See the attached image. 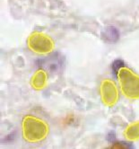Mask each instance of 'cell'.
Instances as JSON below:
<instances>
[{"mask_svg": "<svg viewBox=\"0 0 139 149\" xmlns=\"http://www.w3.org/2000/svg\"><path fill=\"white\" fill-rule=\"evenodd\" d=\"M49 133L48 124L37 117L27 115L23 120V135L24 139L36 143L45 139Z\"/></svg>", "mask_w": 139, "mask_h": 149, "instance_id": "1", "label": "cell"}, {"mask_svg": "<svg viewBox=\"0 0 139 149\" xmlns=\"http://www.w3.org/2000/svg\"><path fill=\"white\" fill-rule=\"evenodd\" d=\"M120 88L123 94L128 99H139V76L129 68L123 67L117 73Z\"/></svg>", "mask_w": 139, "mask_h": 149, "instance_id": "2", "label": "cell"}, {"mask_svg": "<svg viewBox=\"0 0 139 149\" xmlns=\"http://www.w3.org/2000/svg\"><path fill=\"white\" fill-rule=\"evenodd\" d=\"M28 47L38 54H48L54 49V42L50 37L42 33L31 34L27 40Z\"/></svg>", "mask_w": 139, "mask_h": 149, "instance_id": "3", "label": "cell"}, {"mask_svg": "<svg viewBox=\"0 0 139 149\" xmlns=\"http://www.w3.org/2000/svg\"><path fill=\"white\" fill-rule=\"evenodd\" d=\"M101 96L106 106H113L119 101V90L113 81L104 79L101 84Z\"/></svg>", "mask_w": 139, "mask_h": 149, "instance_id": "4", "label": "cell"}, {"mask_svg": "<svg viewBox=\"0 0 139 149\" xmlns=\"http://www.w3.org/2000/svg\"><path fill=\"white\" fill-rule=\"evenodd\" d=\"M38 66L43 70H48L49 72H56L63 66V58H59L58 53L50 55L46 58L40 59L37 62Z\"/></svg>", "mask_w": 139, "mask_h": 149, "instance_id": "5", "label": "cell"}, {"mask_svg": "<svg viewBox=\"0 0 139 149\" xmlns=\"http://www.w3.org/2000/svg\"><path fill=\"white\" fill-rule=\"evenodd\" d=\"M47 83H48L47 73L43 69L38 70L33 74V77H31V86L36 90H41L44 87H46Z\"/></svg>", "mask_w": 139, "mask_h": 149, "instance_id": "6", "label": "cell"}, {"mask_svg": "<svg viewBox=\"0 0 139 149\" xmlns=\"http://www.w3.org/2000/svg\"><path fill=\"white\" fill-rule=\"evenodd\" d=\"M120 37V33L115 27L109 26L105 28L101 33V38L108 42H116Z\"/></svg>", "mask_w": 139, "mask_h": 149, "instance_id": "7", "label": "cell"}, {"mask_svg": "<svg viewBox=\"0 0 139 149\" xmlns=\"http://www.w3.org/2000/svg\"><path fill=\"white\" fill-rule=\"evenodd\" d=\"M124 135L129 140L139 139V121L134 122L128 126L124 132Z\"/></svg>", "mask_w": 139, "mask_h": 149, "instance_id": "8", "label": "cell"}, {"mask_svg": "<svg viewBox=\"0 0 139 149\" xmlns=\"http://www.w3.org/2000/svg\"><path fill=\"white\" fill-rule=\"evenodd\" d=\"M124 67V61L121 60V59H116L113 63H112V66H111V68H112V73L115 77H117V73L119 71Z\"/></svg>", "mask_w": 139, "mask_h": 149, "instance_id": "9", "label": "cell"}, {"mask_svg": "<svg viewBox=\"0 0 139 149\" xmlns=\"http://www.w3.org/2000/svg\"><path fill=\"white\" fill-rule=\"evenodd\" d=\"M134 146L130 144H128L126 142H116L113 144V146H111V148H133Z\"/></svg>", "mask_w": 139, "mask_h": 149, "instance_id": "10", "label": "cell"}]
</instances>
